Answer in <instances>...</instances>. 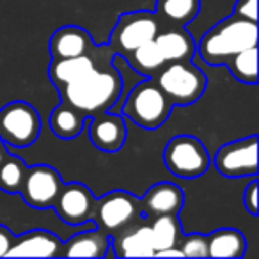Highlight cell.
Returning <instances> with one entry per match:
<instances>
[{
	"mask_svg": "<svg viewBox=\"0 0 259 259\" xmlns=\"http://www.w3.org/2000/svg\"><path fill=\"white\" fill-rule=\"evenodd\" d=\"M144 219L122 227L110 236V247L114 248L115 257H155L151 231Z\"/></svg>",
	"mask_w": 259,
	"mask_h": 259,
	"instance_id": "cell-13",
	"label": "cell"
},
{
	"mask_svg": "<svg viewBox=\"0 0 259 259\" xmlns=\"http://www.w3.org/2000/svg\"><path fill=\"white\" fill-rule=\"evenodd\" d=\"M165 62L190 61L195 55V41L185 29H170L158 32L155 37Z\"/></svg>",
	"mask_w": 259,
	"mask_h": 259,
	"instance_id": "cell-19",
	"label": "cell"
},
{
	"mask_svg": "<svg viewBox=\"0 0 259 259\" xmlns=\"http://www.w3.org/2000/svg\"><path fill=\"white\" fill-rule=\"evenodd\" d=\"M233 15L257 22V0H236Z\"/></svg>",
	"mask_w": 259,
	"mask_h": 259,
	"instance_id": "cell-29",
	"label": "cell"
},
{
	"mask_svg": "<svg viewBox=\"0 0 259 259\" xmlns=\"http://www.w3.org/2000/svg\"><path fill=\"white\" fill-rule=\"evenodd\" d=\"M8 156V148H6V144H4V141L0 139V163L4 162V158Z\"/></svg>",
	"mask_w": 259,
	"mask_h": 259,
	"instance_id": "cell-32",
	"label": "cell"
},
{
	"mask_svg": "<svg viewBox=\"0 0 259 259\" xmlns=\"http://www.w3.org/2000/svg\"><path fill=\"white\" fill-rule=\"evenodd\" d=\"M96 68L93 57L89 54L78 55V57H66V59H54L48 68L50 80L55 83V87H64L75 80L82 78L89 71Z\"/></svg>",
	"mask_w": 259,
	"mask_h": 259,
	"instance_id": "cell-20",
	"label": "cell"
},
{
	"mask_svg": "<svg viewBox=\"0 0 259 259\" xmlns=\"http://www.w3.org/2000/svg\"><path fill=\"white\" fill-rule=\"evenodd\" d=\"M247 250V240L236 227H220L208 234V257L240 259Z\"/></svg>",
	"mask_w": 259,
	"mask_h": 259,
	"instance_id": "cell-18",
	"label": "cell"
},
{
	"mask_svg": "<svg viewBox=\"0 0 259 259\" xmlns=\"http://www.w3.org/2000/svg\"><path fill=\"white\" fill-rule=\"evenodd\" d=\"M110 250V234L96 226L75 231L62 241L61 257H105Z\"/></svg>",
	"mask_w": 259,
	"mask_h": 259,
	"instance_id": "cell-15",
	"label": "cell"
},
{
	"mask_svg": "<svg viewBox=\"0 0 259 259\" xmlns=\"http://www.w3.org/2000/svg\"><path fill=\"white\" fill-rule=\"evenodd\" d=\"M149 231H151L155 254L158 250H163V248L176 247L180 243L181 236H183L178 215L153 217V219H149Z\"/></svg>",
	"mask_w": 259,
	"mask_h": 259,
	"instance_id": "cell-24",
	"label": "cell"
},
{
	"mask_svg": "<svg viewBox=\"0 0 259 259\" xmlns=\"http://www.w3.org/2000/svg\"><path fill=\"white\" fill-rule=\"evenodd\" d=\"M155 257H183V252L181 248L178 247H169V248H163V250H158L155 254Z\"/></svg>",
	"mask_w": 259,
	"mask_h": 259,
	"instance_id": "cell-31",
	"label": "cell"
},
{
	"mask_svg": "<svg viewBox=\"0 0 259 259\" xmlns=\"http://www.w3.org/2000/svg\"><path fill=\"white\" fill-rule=\"evenodd\" d=\"M231 75L241 83L257 82V47H248L234 54L226 62Z\"/></svg>",
	"mask_w": 259,
	"mask_h": 259,
	"instance_id": "cell-25",
	"label": "cell"
},
{
	"mask_svg": "<svg viewBox=\"0 0 259 259\" xmlns=\"http://www.w3.org/2000/svg\"><path fill=\"white\" fill-rule=\"evenodd\" d=\"M160 32V18L151 11H132L119 16L110 36V47L126 57L132 50L155 39Z\"/></svg>",
	"mask_w": 259,
	"mask_h": 259,
	"instance_id": "cell-8",
	"label": "cell"
},
{
	"mask_svg": "<svg viewBox=\"0 0 259 259\" xmlns=\"http://www.w3.org/2000/svg\"><path fill=\"white\" fill-rule=\"evenodd\" d=\"M61 101L73 105L85 115L110 110L117 103L122 91L121 75L117 69H96L83 75L82 78L59 87Z\"/></svg>",
	"mask_w": 259,
	"mask_h": 259,
	"instance_id": "cell-1",
	"label": "cell"
},
{
	"mask_svg": "<svg viewBox=\"0 0 259 259\" xmlns=\"http://www.w3.org/2000/svg\"><path fill=\"white\" fill-rule=\"evenodd\" d=\"M257 187H259V181L257 176H254L250 180V183L245 187L243 192V206L252 217H257L259 213V202H257Z\"/></svg>",
	"mask_w": 259,
	"mask_h": 259,
	"instance_id": "cell-28",
	"label": "cell"
},
{
	"mask_svg": "<svg viewBox=\"0 0 259 259\" xmlns=\"http://www.w3.org/2000/svg\"><path fill=\"white\" fill-rule=\"evenodd\" d=\"M248 47H257V22L231 15L211 27L195 45V50L206 64L226 66L229 57Z\"/></svg>",
	"mask_w": 259,
	"mask_h": 259,
	"instance_id": "cell-2",
	"label": "cell"
},
{
	"mask_svg": "<svg viewBox=\"0 0 259 259\" xmlns=\"http://www.w3.org/2000/svg\"><path fill=\"white\" fill-rule=\"evenodd\" d=\"M185 194L181 187L170 181L153 185L141 199V208L148 219L158 215H178L183 208Z\"/></svg>",
	"mask_w": 259,
	"mask_h": 259,
	"instance_id": "cell-16",
	"label": "cell"
},
{
	"mask_svg": "<svg viewBox=\"0 0 259 259\" xmlns=\"http://www.w3.org/2000/svg\"><path fill=\"white\" fill-rule=\"evenodd\" d=\"M62 178L50 165L27 167L25 180L20 188L23 202L34 209L54 208L55 199L62 188Z\"/></svg>",
	"mask_w": 259,
	"mask_h": 259,
	"instance_id": "cell-10",
	"label": "cell"
},
{
	"mask_svg": "<svg viewBox=\"0 0 259 259\" xmlns=\"http://www.w3.org/2000/svg\"><path fill=\"white\" fill-rule=\"evenodd\" d=\"M13 240H15V236H13L11 229L8 226H4V224H0V257L8 255V250L11 248Z\"/></svg>",
	"mask_w": 259,
	"mask_h": 259,
	"instance_id": "cell-30",
	"label": "cell"
},
{
	"mask_svg": "<svg viewBox=\"0 0 259 259\" xmlns=\"http://www.w3.org/2000/svg\"><path fill=\"white\" fill-rule=\"evenodd\" d=\"M87 117L89 115H85L82 110L61 101V105H57L50 114V128L57 137L75 139L83 132Z\"/></svg>",
	"mask_w": 259,
	"mask_h": 259,
	"instance_id": "cell-21",
	"label": "cell"
},
{
	"mask_svg": "<svg viewBox=\"0 0 259 259\" xmlns=\"http://www.w3.org/2000/svg\"><path fill=\"white\" fill-rule=\"evenodd\" d=\"M178 247L183 252V257H208V236L192 233L181 236Z\"/></svg>",
	"mask_w": 259,
	"mask_h": 259,
	"instance_id": "cell-27",
	"label": "cell"
},
{
	"mask_svg": "<svg viewBox=\"0 0 259 259\" xmlns=\"http://www.w3.org/2000/svg\"><path fill=\"white\" fill-rule=\"evenodd\" d=\"M153 78L170 103L178 107L194 105L206 91V75L190 61L165 62Z\"/></svg>",
	"mask_w": 259,
	"mask_h": 259,
	"instance_id": "cell-4",
	"label": "cell"
},
{
	"mask_svg": "<svg viewBox=\"0 0 259 259\" xmlns=\"http://www.w3.org/2000/svg\"><path fill=\"white\" fill-rule=\"evenodd\" d=\"M41 134L39 112L27 101H9L0 108V139L13 148H29Z\"/></svg>",
	"mask_w": 259,
	"mask_h": 259,
	"instance_id": "cell-5",
	"label": "cell"
},
{
	"mask_svg": "<svg viewBox=\"0 0 259 259\" xmlns=\"http://www.w3.org/2000/svg\"><path fill=\"white\" fill-rule=\"evenodd\" d=\"M201 11V0H156V16L178 27L194 22Z\"/></svg>",
	"mask_w": 259,
	"mask_h": 259,
	"instance_id": "cell-23",
	"label": "cell"
},
{
	"mask_svg": "<svg viewBox=\"0 0 259 259\" xmlns=\"http://www.w3.org/2000/svg\"><path fill=\"white\" fill-rule=\"evenodd\" d=\"M94 206H96V197L85 185L68 183L62 185L52 209L66 226H82L93 220Z\"/></svg>",
	"mask_w": 259,
	"mask_h": 259,
	"instance_id": "cell-11",
	"label": "cell"
},
{
	"mask_svg": "<svg viewBox=\"0 0 259 259\" xmlns=\"http://www.w3.org/2000/svg\"><path fill=\"white\" fill-rule=\"evenodd\" d=\"M144 219L141 199L124 190H114L96 199L93 222L107 234H115L122 227Z\"/></svg>",
	"mask_w": 259,
	"mask_h": 259,
	"instance_id": "cell-6",
	"label": "cell"
},
{
	"mask_svg": "<svg viewBox=\"0 0 259 259\" xmlns=\"http://www.w3.org/2000/svg\"><path fill=\"white\" fill-rule=\"evenodd\" d=\"M89 139L98 149L105 153H115L126 142V121L124 115L117 112H98L89 115Z\"/></svg>",
	"mask_w": 259,
	"mask_h": 259,
	"instance_id": "cell-12",
	"label": "cell"
},
{
	"mask_svg": "<svg viewBox=\"0 0 259 259\" xmlns=\"http://www.w3.org/2000/svg\"><path fill=\"white\" fill-rule=\"evenodd\" d=\"M213 163L224 178L238 180L257 176V137L250 135L220 146Z\"/></svg>",
	"mask_w": 259,
	"mask_h": 259,
	"instance_id": "cell-9",
	"label": "cell"
},
{
	"mask_svg": "<svg viewBox=\"0 0 259 259\" xmlns=\"http://www.w3.org/2000/svg\"><path fill=\"white\" fill-rule=\"evenodd\" d=\"M163 162L167 169L178 178L195 180L209 169V153L206 146L192 135H178L170 139L163 151Z\"/></svg>",
	"mask_w": 259,
	"mask_h": 259,
	"instance_id": "cell-7",
	"label": "cell"
},
{
	"mask_svg": "<svg viewBox=\"0 0 259 259\" xmlns=\"http://www.w3.org/2000/svg\"><path fill=\"white\" fill-rule=\"evenodd\" d=\"M172 107L174 105L163 94L155 78H144L130 89V93L122 100L119 114H122L142 128L155 130L160 128L170 117Z\"/></svg>",
	"mask_w": 259,
	"mask_h": 259,
	"instance_id": "cell-3",
	"label": "cell"
},
{
	"mask_svg": "<svg viewBox=\"0 0 259 259\" xmlns=\"http://www.w3.org/2000/svg\"><path fill=\"white\" fill-rule=\"evenodd\" d=\"M93 47L94 43L91 39L89 32L76 25L61 27L50 37L52 59H66V57L85 55L89 54V50H93Z\"/></svg>",
	"mask_w": 259,
	"mask_h": 259,
	"instance_id": "cell-17",
	"label": "cell"
},
{
	"mask_svg": "<svg viewBox=\"0 0 259 259\" xmlns=\"http://www.w3.org/2000/svg\"><path fill=\"white\" fill-rule=\"evenodd\" d=\"M62 238L47 229L23 231L13 240L6 257H59Z\"/></svg>",
	"mask_w": 259,
	"mask_h": 259,
	"instance_id": "cell-14",
	"label": "cell"
},
{
	"mask_svg": "<svg viewBox=\"0 0 259 259\" xmlns=\"http://www.w3.org/2000/svg\"><path fill=\"white\" fill-rule=\"evenodd\" d=\"M27 172V165L20 156L9 155L0 163V192L4 194H20Z\"/></svg>",
	"mask_w": 259,
	"mask_h": 259,
	"instance_id": "cell-26",
	"label": "cell"
},
{
	"mask_svg": "<svg viewBox=\"0 0 259 259\" xmlns=\"http://www.w3.org/2000/svg\"><path fill=\"white\" fill-rule=\"evenodd\" d=\"M124 59L130 64V68L142 76H155L156 71H160L165 66V59H163L155 39L137 47L135 50L130 52Z\"/></svg>",
	"mask_w": 259,
	"mask_h": 259,
	"instance_id": "cell-22",
	"label": "cell"
}]
</instances>
